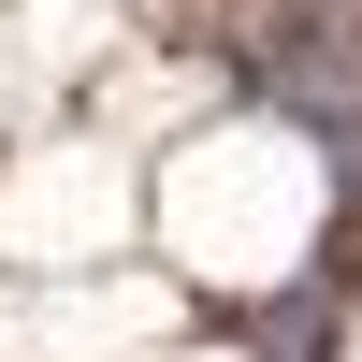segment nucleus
Segmentation results:
<instances>
[{
	"instance_id": "1",
	"label": "nucleus",
	"mask_w": 362,
	"mask_h": 362,
	"mask_svg": "<svg viewBox=\"0 0 362 362\" xmlns=\"http://www.w3.org/2000/svg\"><path fill=\"white\" fill-rule=\"evenodd\" d=\"M334 319H348V276L319 261V276H290L276 319H247V348H261V362H319V348H334Z\"/></svg>"
}]
</instances>
